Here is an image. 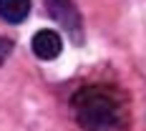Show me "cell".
I'll return each mask as SVG.
<instances>
[{
    "instance_id": "cell-1",
    "label": "cell",
    "mask_w": 146,
    "mask_h": 131,
    "mask_svg": "<svg viewBox=\"0 0 146 131\" xmlns=\"http://www.w3.org/2000/svg\"><path fill=\"white\" fill-rule=\"evenodd\" d=\"M71 111L83 131H126L123 98L111 88H81L71 98Z\"/></svg>"
},
{
    "instance_id": "cell-2",
    "label": "cell",
    "mask_w": 146,
    "mask_h": 131,
    "mask_svg": "<svg viewBox=\"0 0 146 131\" xmlns=\"http://www.w3.org/2000/svg\"><path fill=\"white\" fill-rule=\"evenodd\" d=\"M48 15L58 23L60 28H66V33L71 35V41L76 45L83 43V23H81V13L76 8L73 0H43Z\"/></svg>"
},
{
    "instance_id": "cell-3",
    "label": "cell",
    "mask_w": 146,
    "mask_h": 131,
    "mask_svg": "<svg viewBox=\"0 0 146 131\" xmlns=\"http://www.w3.org/2000/svg\"><path fill=\"white\" fill-rule=\"evenodd\" d=\"M60 51H63V41H60V35L56 33V30L45 28V30H38V33L33 35V53H35L40 61L58 58Z\"/></svg>"
},
{
    "instance_id": "cell-4",
    "label": "cell",
    "mask_w": 146,
    "mask_h": 131,
    "mask_svg": "<svg viewBox=\"0 0 146 131\" xmlns=\"http://www.w3.org/2000/svg\"><path fill=\"white\" fill-rule=\"evenodd\" d=\"M28 10H30V0H0V18L8 23L25 20Z\"/></svg>"
},
{
    "instance_id": "cell-5",
    "label": "cell",
    "mask_w": 146,
    "mask_h": 131,
    "mask_svg": "<svg viewBox=\"0 0 146 131\" xmlns=\"http://www.w3.org/2000/svg\"><path fill=\"white\" fill-rule=\"evenodd\" d=\"M10 51H13V43H10L8 38H0V63L10 56Z\"/></svg>"
}]
</instances>
